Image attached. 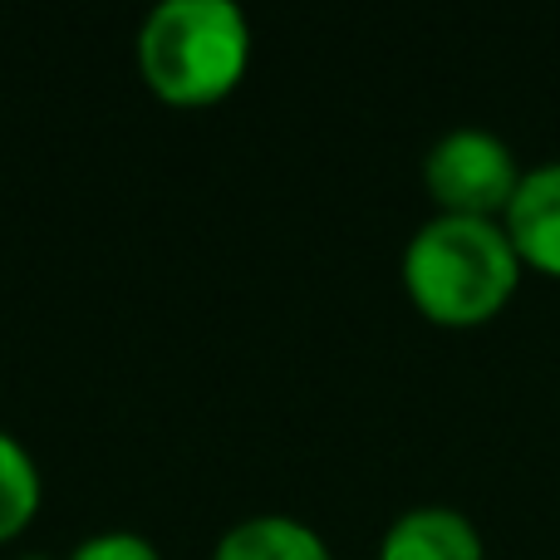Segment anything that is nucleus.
Here are the masks:
<instances>
[{
  "label": "nucleus",
  "instance_id": "1a4fd4ad",
  "mask_svg": "<svg viewBox=\"0 0 560 560\" xmlns=\"http://www.w3.org/2000/svg\"><path fill=\"white\" fill-rule=\"evenodd\" d=\"M15 560H55V556H15Z\"/></svg>",
  "mask_w": 560,
  "mask_h": 560
},
{
  "label": "nucleus",
  "instance_id": "0eeeda50",
  "mask_svg": "<svg viewBox=\"0 0 560 560\" xmlns=\"http://www.w3.org/2000/svg\"><path fill=\"white\" fill-rule=\"evenodd\" d=\"M39 502H45V477H39L35 453L0 428V546L15 541L35 522Z\"/></svg>",
  "mask_w": 560,
  "mask_h": 560
},
{
  "label": "nucleus",
  "instance_id": "7ed1b4c3",
  "mask_svg": "<svg viewBox=\"0 0 560 560\" xmlns=\"http://www.w3.org/2000/svg\"><path fill=\"white\" fill-rule=\"evenodd\" d=\"M526 167L512 143L492 128H447L423 158V187L443 217H487L502 222Z\"/></svg>",
  "mask_w": 560,
  "mask_h": 560
},
{
  "label": "nucleus",
  "instance_id": "6e6552de",
  "mask_svg": "<svg viewBox=\"0 0 560 560\" xmlns=\"http://www.w3.org/2000/svg\"><path fill=\"white\" fill-rule=\"evenodd\" d=\"M65 560H163V551L138 532H94V536H84Z\"/></svg>",
  "mask_w": 560,
  "mask_h": 560
},
{
  "label": "nucleus",
  "instance_id": "39448f33",
  "mask_svg": "<svg viewBox=\"0 0 560 560\" xmlns=\"http://www.w3.org/2000/svg\"><path fill=\"white\" fill-rule=\"evenodd\" d=\"M378 560H487V541L467 512L423 502L388 522L378 536Z\"/></svg>",
  "mask_w": 560,
  "mask_h": 560
},
{
  "label": "nucleus",
  "instance_id": "423d86ee",
  "mask_svg": "<svg viewBox=\"0 0 560 560\" xmlns=\"http://www.w3.org/2000/svg\"><path fill=\"white\" fill-rule=\"evenodd\" d=\"M212 560H335L329 541L290 512H256L226 526L212 546Z\"/></svg>",
  "mask_w": 560,
  "mask_h": 560
},
{
  "label": "nucleus",
  "instance_id": "20e7f679",
  "mask_svg": "<svg viewBox=\"0 0 560 560\" xmlns=\"http://www.w3.org/2000/svg\"><path fill=\"white\" fill-rule=\"evenodd\" d=\"M502 226L526 271L560 280V158L526 167L516 197L502 212Z\"/></svg>",
  "mask_w": 560,
  "mask_h": 560
},
{
  "label": "nucleus",
  "instance_id": "f257e3e1",
  "mask_svg": "<svg viewBox=\"0 0 560 560\" xmlns=\"http://www.w3.org/2000/svg\"><path fill=\"white\" fill-rule=\"evenodd\" d=\"M404 290L438 329H482L522 290V256L502 222L433 212L404 246Z\"/></svg>",
  "mask_w": 560,
  "mask_h": 560
},
{
  "label": "nucleus",
  "instance_id": "f03ea898",
  "mask_svg": "<svg viewBox=\"0 0 560 560\" xmlns=\"http://www.w3.org/2000/svg\"><path fill=\"white\" fill-rule=\"evenodd\" d=\"M133 59L163 104H222L252 69V20L236 0H158L138 25Z\"/></svg>",
  "mask_w": 560,
  "mask_h": 560
}]
</instances>
